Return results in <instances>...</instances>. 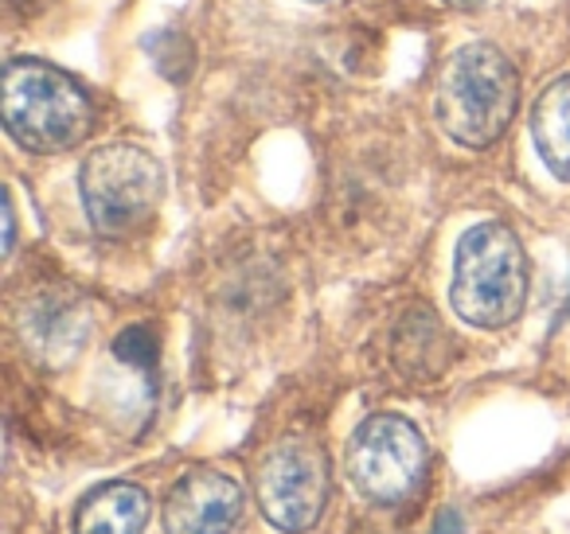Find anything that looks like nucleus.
<instances>
[{
  "label": "nucleus",
  "instance_id": "7ed1b4c3",
  "mask_svg": "<svg viewBox=\"0 0 570 534\" xmlns=\"http://www.w3.org/2000/svg\"><path fill=\"white\" fill-rule=\"evenodd\" d=\"M450 300L473 328H508L528 305V254L504 222H476L461 235Z\"/></svg>",
  "mask_w": 570,
  "mask_h": 534
},
{
  "label": "nucleus",
  "instance_id": "9b49d317",
  "mask_svg": "<svg viewBox=\"0 0 570 534\" xmlns=\"http://www.w3.org/2000/svg\"><path fill=\"white\" fill-rule=\"evenodd\" d=\"M4 254H12V246H17V215H12V204H4Z\"/></svg>",
  "mask_w": 570,
  "mask_h": 534
},
{
  "label": "nucleus",
  "instance_id": "f257e3e1",
  "mask_svg": "<svg viewBox=\"0 0 570 534\" xmlns=\"http://www.w3.org/2000/svg\"><path fill=\"white\" fill-rule=\"evenodd\" d=\"M520 110V75L497 43H465L438 75L434 118L461 149H489Z\"/></svg>",
  "mask_w": 570,
  "mask_h": 534
},
{
  "label": "nucleus",
  "instance_id": "f8f14e48",
  "mask_svg": "<svg viewBox=\"0 0 570 534\" xmlns=\"http://www.w3.org/2000/svg\"><path fill=\"white\" fill-rule=\"evenodd\" d=\"M445 4H453V9H476L481 0H445Z\"/></svg>",
  "mask_w": 570,
  "mask_h": 534
},
{
  "label": "nucleus",
  "instance_id": "9d476101",
  "mask_svg": "<svg viewBox=\"0 0 570 534\" xmlns=\"http://www.w3.org/2000/svg\"><path fill=\"white\" fill-rule=\"evenodd\" d=\"M114 355H118L126 367L145 370V375H149V370L157 367V355H160L157 332H153L149 324H134V328H126L118 339H114Z\"/></svg>",
  "mask_w": 570,
  "mask_h": 534
},
{
  "label": "nucleus",
  "instance_id": "6e6552de",
  "mask_svg": "<svg viewBox=\"0 0 570 534\" xmlns=\"http://www.w3.org/2000/svg\"><path fill=\"white\" fill-rule=\"evenodd\" d=\"M153 515L149 492L126 479L102 484L75 511V534H145Z\"/></svg>",
  "mask_w": 570,
  "mask_h": 534
},
{
  "label": "nucleus",
  "instance_id": "f03ea898",
  "mask_svg": "<svg viewBox=\"0 0 570 534\" xmlns=\"http://www.w3.org/2000/svg\"><path fill=\"white\" fill-rule=\"evenodd\" d=\"M0 118L28 152H63L87 141L95 126L87 95L43 59H12L0 75Z\"/></svg>",
  "mask_w": 570,
  "mask_h": 534
},
{
  "label": "nucleus",
  "instance_id": "39448f33",
  "mask_svg": "<svg viewBox=\"0 0 570 534\" xmlns=\"http://www.w3.org/2000/svg\"><path fill=\"white\" fill-rule=\"evenodd\" d=\"M430 448L419 425L399 414H375L348 441V476L372 503H406L422 492Z\"/></svg>",
  "mask_w": 570,
  "mask_h": 534
},
{
  "label": "nucleus",
  "instance_id": "ddd939ff",
  "mask_svg": "<svg viewBox=\"0 0 570 534\" xmlns=\"http://www.w3.org/2000/svg\"><path fill=\"white\" fill-rule=\"evenodd\" d=\"M309 4H328V0H309Z\"/></svg>",
  "mask_w": 570,
  "mask_h": 534
},
{
  "label": "nucleus",
  "instance_id": "0eeeda50",
  "mask_svg": "<svg viewBox=\"0 0 570 534\" xmlns=\"http://www.w3.org/2000/svg\"><path fill=\"white\" fill-rule=\"evenodd\" d=\"M243 515V487L219 468H191L168 487L165 534H227Z\"/></svg>",
  "mask_w": 570,
  "mask_h": 534
},
{
  "label": "nucleus",
  "instance_id": "423d86ee",
  "mask_svg": "<svg viewBox=\"0 0 570 534\" xmlns=\"http://www.w3.org/2000/svg\"><path fill=\"white\" fill-rule=\"evenodd\" d=\"M328 456L313 437H285L262 456L254 472V495L269 526L305 534L321 523L328 503Z\"/></svg>",
  "mask_w": 570,
  "mask_h": 534
},
{
  "label": "nucleus",
  "instance_id": "20e7f679",
  "mask_svg": "<svg viewBox=\"0 0 570 534\" xmlns=\"http://www.w3.org/2000/svg\"><path fill=\"white\" fill-rule=\"evenodd\" d=\"M79 191L90 227L102 238H126L157 215L165 196V172L141 145L114 141L82 160Z\"/></svg>",
  "mask_w": 570,
  "mask_h": 534
},
{
  "label": "nucleus",
  "instance_id": "1a4fd4ad",
  "mask_svg": "<svg viewBox=\"0 0 570 534\" xmlns=\"http://www.w3.org/2000/svg\"><path fill=\"white\" fill-rule=\"evenodd\" d=\"M531 141L551 176L570 184V75L543 87L531 106Z\"/></svg>",
  "mask_w": 570,
  "mask_h": 534
}]
</instances>
